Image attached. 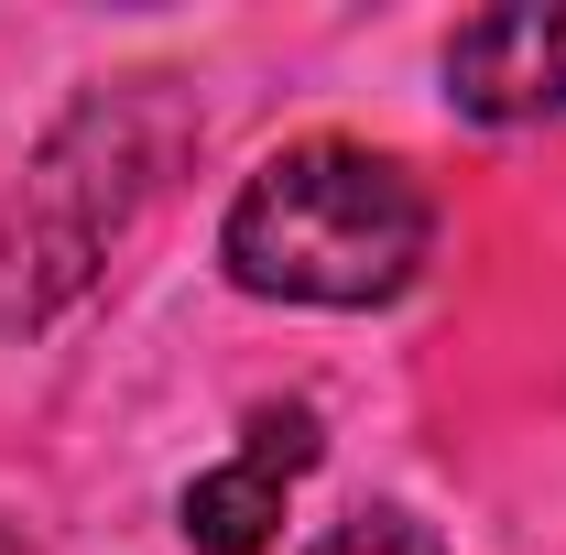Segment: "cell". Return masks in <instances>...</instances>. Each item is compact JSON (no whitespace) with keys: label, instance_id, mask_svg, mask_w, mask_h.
I'll use <instances>...</instances> for the list:
<instances>
[{"label":"cell","instance_id":"obj_1","mask_svg":"<svg viewBox=\"0 0 566 555\" xmlns=\"http://www.w3.org/2000/svg\"><path fill=\"white\" fill-rule=\"evenodd\" d=\"M424 240L436 208L392 153H359V142H294L273 153L229 218H218V262L240 294H273V305H392L424 273Z\"/></svg>","mask_w":566,"mask_h":555},{"label":"cell","instance_id":"obj_2","mask_svg":"<svg viewBox=\"0 0 566 555\" xmlns=\"http://www.w3.org/2000/svg\"><path fill=\"white\" fill-rule=\"evenodd\" d=\"M132 121H142V98H87L66 132H55V153L22 175V197L0 218V283H11L0 316H44L120 240V218L142 208V186L164 164V153H132Z\"/></svg>","mask_w":566,"mask_h":555},{"label":"cell","instance_id":"obj_3","mask_svg":"<svg viewBox=\"0 0 566 555\" xmlns=\"http://www.w3.org/2000/svg\"><path fill=\"white\" fill-rule=\"evenodd\" d=\"M305 469H316V415L305 404H262L251 415V447L186 480V501H175L186 545L197 555H262L273 523H283V490L305 480Z\"/></svg>","mask_w":566,"mask_h":555},{"label":"cell","instance_id":"obj_4","mask_svg":"<svg viewBox=\"0 0 566 555\" xmlns=\"http://www.w3.org/2000/svg\"><path fill=\"white\" fill-rule=\"evenodd\" d=\"M447 98L469 121H545L566 109V0H512L447 33Z\"/></svg>","mask_w":566,"mask_h":555},{"label":"cell","instance_id":"obj_5","mask_svg":"<svg viewBox=\"0 0 566 555\" xmlns=\"http://www.w3.org/2000/svg\"><path fill=\"white\" fill-rule=\"evenodd\" d=\"M316 555H447V545H436V523H415V512H392V501H381V512H349Z\"/></svg>","mask_w":566,"mask_h":555}]
</instances>
